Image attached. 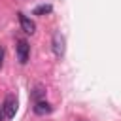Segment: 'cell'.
<instances>
[{"label": "cell", "instance_id": "7", "mask_svg": "<svg viewBox=\"0 0 121 121\" xmlns=\"http://www.w3.org/2000/svg\"><path fill=\"white\" fill-rule=\"evenodd\" d=\"M43 95H45V91H43L42 85H38V87L32 91V98H34V100H40V96H43Z\"/></svg>", "mask_w": 121, "mask_h": 121}, {"label": "cell", "instance_id": "1", "mask_svg": "<svg viewBox=\"0 0 121 121\" xmlns=\"http://www.w3.org/2000/svg\"><path fill=\"white\" fill-rule=\"evenodd\" d=\"M2 112H4V117H8V119H11L15 115V112H17V98H15V95H8L4 98Z\"/></svg>", "mask_w": 121, "mask_h": 121}, {"label": "cell", "instance_id": "6", "mask_svg": "<svg viewBox=\"0 0 121 121\" xmlns=\"http://www.w3.org/2000/svg\"><path fill=\"white\" fill-rule=\"evenodd\" d=\"M51 6L49 4H42V6H38V8H34V11H32V15H45V13H51Z\"/></svg>", "mask_w": 121, "mask_h": 121}, {"label": "cell", "instance_id": "2", "mask_svg": "<svg viewBox=\"0 0 121 121\" xmlns=\"http://www.w3.org/2000/svg\"><path fill=\"white\" fill-rule=\"evenodd\" d=\"M28 57H30V45H28V42L26 40H19L17 42V60L21 64H26Z\"/></svg>", "mask_w": 121, "mask_h": 121}, {"label": "cell", "instance_id": "4", "mask_svg": "<svg viewBox=\"0 0 121 121\" xmlns=\"http://www.w3.org/2000/svg\"><path fill=\"white\" fill-rule=\"evenodd\" d=\"M19 23H21V28L26 32V34H34L36 32V25L32 19H28L25 13H19Z\"/></svg>", "mask_w": 121, "mask_h": 121}, {"label": "cell", "instance_id": "3", "mask_svg": "<svg viewBox=\"0 0 121 121\" xmlns=\"http://www.w3.org/2000/svg\"><path fill=\"white\" fill-rule=\"evenodd\" d=\"M51 49L57 57H62L64 55V36L60 32H53V38H51Z\"/></svg>", "mask_w": 121, "mask_h": 121}, {"label": "cell", "instance_id": "8", "mask_svg": "<svg viewBox=\"0 0 121 121\" xmlns=\"http://www.w3.org/2000/svg\"><path fill=\"white\" fill-rule=\"evenodd\" d=\"M2 64H4V47L0 45V68H2Z\"/></svg>", "mask_w": 121, "mask_h": 121}, {"label": "cell", "instance_id": "9", "mask_svg": "<svg viewBox=\"0 0 121 121\" xmlns=\"http://www.w3.org/2000/svg\"><path fill=\"white\" fill-rule=\"evenodd\" d=\"M2 115H4V112H2V108H0V121H2Z\"/></svg>", "mask_w": 121, "mask_h": 121}, {"label": "cell", "instance_id": "5", "mask_svg": "<svg viewBox=\"0 0 121 121\" xmlns=\"http://www.w3.org/2000/svg\"><path fill=\"white\" fill-rule=\"evenodd\" d=\"M32 110H34L36 115H45V113H51L53 112V106L49 102H45V100H36V104H34Z\"/></svg>", "mask_w": 121, "mask_h": 121}]
</instances>
